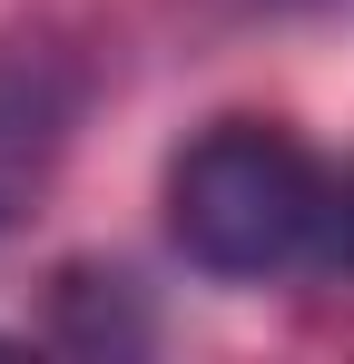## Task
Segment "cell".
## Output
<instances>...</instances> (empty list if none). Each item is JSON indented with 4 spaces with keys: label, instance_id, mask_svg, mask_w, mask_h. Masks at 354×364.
<instances>
[{
    "label": "cell",
    "instance_id": "1",
    "mask_svg": "<svg viewBox=\"0 0 354 364\" xmlns=\"http://www.w3.org/2000/svg\"><path fill=\"white\" fill-rule=\"evenodd\" d=\"M325 227H335L325 168L266 119L207 128L168 168V237L207 276H286L325 246Z\"/></svg>",
    "mask_w": 354,
    "mask_h": 364
},
{
    "label": "cell",
    "instance_id": "4",
    "mask_svg": "<svg viewBox=\"0 0 354 364\" xmlns=\"http://www.w3.org/2000/svg\"><path fill=\"white\" fill-rule=\"evenodd\" d=\"M0 355H20V345H10V335H0Z\"/></svg>",
    "mask_w": 354,
    "mask_h": 364
},
{
    "label": "cell",
    "instance_id": "2",
    "mask_svg": "<svg viewBox=\"0 0 354 364\" xmlns=\"http://www.w3.org/2000/svg\"><path fill=\"white\" fill-rule=\"evenodd\" d=\"M59 138H69L59 79L50 69H0V227L40 197V178L59 168Z\"/></svg>",
    "mask_w": 354,
    "mask_h": 364
},
{
    "label": "cell",
    "instance_id": "3",
    "mask_svg": "<svg viewBox=\"0 0 354 364\" xmlns=\"http://www.w3.org/2000/svg\"><path fill=\"white\" fill-rule=\"evenodd\" d=\"M335 246L354 256V168H345V187H335Z\"/></svg>",
    "mask_w": 354,
    "mask_h": 364
}]
</instances>
